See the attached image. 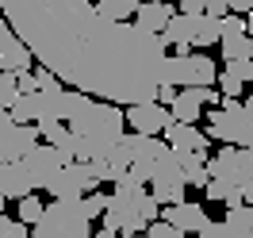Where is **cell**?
I'll list each match as a JSON object with an SVG mask.
<instances>
[{"label":"cell","instance_id":"ac0fdd59","mask_svg":"<svg viewBox=\"0 0 253 238\" xmlns=\"http://www.w3.org/2000/svg\"><path fill=\"white\" fill-rule=\"evenodd\" d=\"M165 39H169V47H173V43H192V39H196V16H188V12H176L173 19H169V27H165ZM192 47H196V43H192Z\"/></svg>","mask_w":253,"mask_h":238},{"label":"cell","instance_id":"484cf974","mask_svg":"<svg viewBox=\"0 0 253 238\" xmlns=\"http://www.w3.org/2000/svg\"><path fill=\"white\" fill-rule=\"evenodd\" d=\"M108 200H111V196H104V192H88V196H84V211H88V219H104Z\"/></svg>","mask_w":253,"mask_h":238},{"label":"cell","instance_id":"836d02e7","mask_svg":"<svg viewBox=\"0 0 253 238\" xmlns=\"http://www.w3.org/2000/svg\"><path fill=\"white\" fill-rule=\"evenodd\" d=\"M176 4H180V0H176Z\"/></svg>","mask_w":253,"mask_h":238},{"label":"cell","instance_id":"7a4b0ae2","mask_svg":"<svg viewBox=\"0 0 253 238\" xmlns=\"http://www.w3.org/2000/svg\"><path fill=\"white\" fill-rule=\"evenodd\" d=\"M69 127L77 135V161H96L108 158L126 139V111L111 100L88 96V104L69 119Z\"/></svg>","mask_w":253,"mask_h":238},{"label":"cell","instance_id":"8fae6325","mask_svg":"<svg viewBox=\"0 0 253 238\" xmlns=\"http://www.w3.org/2000/svg\"><path fill=\"white\" fill-rule=\"evenodd\" d=\"M161 219H169L173 227H180L184 235H200L207 223V211H204V204H192V200H184V204H169L165 211H161Z\"/></svg>","mask_w":253,"mask_h":238},{"label":"cell","instance_id":"f546056e","mask_svg":"<svg viewBox=\"0 0 253 238\" xmlns=\"http://www.w3.org/2000/svg\"><path fill=\"white\" fill-rule=\"evenodd\" d=\"M226 12H234V8H230V0H207V16H226Z\"/></svg>","mask_w":253,"mask_h":238},{"label":"cell","instance_id":"5b68a950","mask_svg":"<svg viewBox=\"0 0 253 238\" xmlns=\"http://www.w3.org/2000/svg\"><path fill=\"white\" fill-rule=\"evenodd\" d=\"M219 81V65L207 54H169L161 62V85H176V89H192V85H215Z\"/></svg>","mask_w":253,"mask_h":238},{"label":"cell","instance_id":"9a60e30c","mask_svg":"<svg viewBox=\"0 0 253 238\" xmlns=\"http://www.w3.org/2000/svg\"><path fill=\"white\" fill-rule=\"evenodd\" d=\"M165 143L173 146V150H207L211 135H207V131H196V123H180V119H173V127L165 131Z\"/></svg>","mask_w":253,"mask_h":238},{"label":"cell","instance_id":"cb8c5ba5","mask_svg":"<svg viewBox=\"0 0 253 238\" xmlns=\"http://www.w3.org/2000/svg\"><path fill=\"white\" fill-rule=\"evenodd\" d=\"M16 204H19V219L27 223V227H35V223L42 219V211H46V204H42L35 192H31V196H23V200H16Z\"/></svg>","mask_w":253,"mask_h":238},{"label":"cell","instance_id":"5bb4252c","mask_svg":"<svg viewBox=\"0 0 253 238\" xmlns=\"http://www.w3.org/2000/svg\"><path fill=\"white\" fill-rule=\"evenodd\" d=\"M173 4L169 0H146V4H138V12H134V23L138 27H146V31L161 35L165 27H169V19H173Z\"/></svg>","mask_w":253,"mask_h":238},{"label":"cell","instance_id":"9c48e42d","mask_svg":"<svg viewBox=\"0 0 253 238\" xmlns=\"http://www.w3.org/2000/svg\"><path fill=\"white\" fill-rule=\"evenodd\" d=\"M23 165H27V173H31V181H35V189H46L50 181L58 177V169L65 165V154L58 150V146H50V143H39L23 158Z\"/></svg>","mask_w":253,"mask_h":238},{"label":"cell","instance_id":"ffe728a7","mask_svg":"<svg viewBox=\"0 0 253 238\" xmlns=\"http://www.w3.org/2000/svg\"><path fill=\"white\" fill-rule=\"evenodd\" d=\"M138 4H142V0H96V8L108 19H115V23H130L134 12H138Z\"/></svg>","mask_w":253,"mask_h":238},{"label":"cell","instance_id":"4fadbf2b","mask_svg":"<svg viewBox=\"0 0 253 238\" xmlns=\"http://www.w3.org/2000/svg\"><path fill=\"white\" fill-rule=\"evenodd\" d=\"M39 131H42V143L58 146L65 154V161H77V135H73V127L65 119H42Z\"/></svg>","mask_w":253,"mask_h":238},{"label":"cell","instance_id":"4dcf8cb0","mask_svg":"<svg viewBox=\"0 0 253 238\" xmlns=\"http://www.w3.org/2000/svg\"><path fill=\"white\" fill-rule=\"evenodd\" d=\"M176 96H180V89H176V85H161V89H158V100H161V104H173Z\"/></svg>","mask_w":253,"mask_h":238},{"label":"cell","instance_id":"7c38bea8","mask_svg":"<svg viewBox=\"0 0 253 238\" xmlns=\"http://www.w3.org/2000/svg\"><path fill=\"white\" fill-rule=\"evenodd\" d=\"M0 192H8V200H23L35 192V181L23 161H0Z\"/></svg>","mask_w":253,"mask_h":238},{"label":"cell","instance_id":"ba28073f","mask_svg":"<svg viewBox=\"0 0 253 238\" xmlns=\"http://www.w3.org/2000/svg\"><path fill=\"white\" fill-rule=\"evenodd\" d=\"M173 108L161 100H142V104H126V127L138 135H165L173 127Z\"/></svg>","mask_w":253,"mask_h":238},{"label":"cell","instance_id":"6da1fadb","mask_svg":"<svg viewBox=\"0 0 253 238\" xmlns=\"http://www.w3.org/2000/svg\"><path fill=\"white\" fill-rule=\"evenodd\" d=\"M4 19L69 89L111 104L158 100L169 39L108 19L96 0H0Z\"/></svg>","mask_w":253,"mask_h":238},{"label":"cell","instance_id":"30bf717a","mask_svg":"<svg viewBox=\"0 0 253 238\" xmlns=\"http://www.w3.org/2000/svg\"><path fill=\"white\" fill-rule=\"evenodd\" d=\"M200 238H253V204L226 207L222 223H207Z\"/></svg>","mask_w":253,"mask_h":238},{"label":"cell","instance_id":"83f0119b","mask_svg":"<svg viewBox=\"0 0 253 238\" xmlns=\"http://www.w3.org/2000/svg\"><path fill=\"white\" fill-rule=\"evenodd\" d=\"M242 89H246V81H238L234 73L219 69V93H222V96H242Z\"/></svg>","mask_w":253,"mask_h":238},{"label":"cell","instance_id":"d6986e66","mask_svg":"<svg viewBox=\"0 0 253 238\" xmlns=\"http://www.w3.org/2000/svg\"><path fill=\"white\" fill-rule=\"evenodd\" d=\"M219 47H222V58H226V62H238V58H253V35H250V31H242V35H226Z\"/></svg>","mask_w":253,"mask_h":238},{"label":"cell","instance_id":"8992f818","mask_svg":"<svg viewBox=\"0 0 253 238\" xmlns=\"http://www.w3.org/2000/svg\"><path fill=\"white\" fill-rule=\"evenodd\" d=\"M207 169H211V177H226V181L242 185V189L250 192V204H253V150L226 143L215 158L207 161Z\"/></svg>","mask_w":253,"mask_h":238},{"label":"cell","instance_id":"52a82bcc","mask_svg":"<svg viewBox=\"0 0 253 238\" xmlns=\"http://www.w3.org/2000/svg\"><path fill=\"white\" fill-rule=\"evenodd\" d=\"M96 185H100V181H96L88 161H65L62 169H58V177H54L42 192L58 196V200H81V196L96 192Z\"/></svg>","mask_w":253,"mask_h":238},{"label":"cell","instance_id":"d4e9b609","mask_svg":"<svg viewBox=\"0 0 253 238\" xmlns=\"http://www.w3.org/2000/svg\"><path fill=\"white\" fill-rule=\"evenodd\" d=\"M130 238H188L180 227H173L169 219H158V223H150L142 235H130Z\"/></svg>","mask_w":253,"mask_h":238},{"label":"cell","instance_id":"3957f363","mask_svg":"<svg viewBox=\"0 0 253 238\" xmlns=\"http://www.w3.org/2000/svg\"><path fill=\"white\" fill-rule=\"evenodd\" d=\"M161 211H165V204L146 189L142 181L123 177V181H115V192H111L108 211H104V227L130 238V235H142L150 223H158Z\"/></svg>","mask_w":253,"mask_h":238},{"label":"cell","instance_id":"7402d4cb","mask_svg":"<svg viewBox=\"0 0 253 238\" xmlns=\"http://www.w3.org/2000/svg\"><path fill=\"white\" fill-rule=\"evenodd\" d=\"M169 108H173V115L180 119V123H200V115H204V104H200V100H192L184 89H180V96H176Z\"/></svg>","mask_w":253,"mask_h":238},{"label":"cell","instance_id":"277c9868","mask_svg":"<svg viewBox=\"0 0 253 238\" xmlns=\"http://www.w3.org/2000/svg\"><path fill=\"white\" fill-rule=\"evenodd\" d=\"M31 238H92V219L81 200H50L42 219L31 227Z\"/></svg>","mask_w":253,"mask_h":238},{"label":"cell","instance_id":"f1b7e54d","mask_svg":"<svg viewBox=\"0 0 253 238\" xmlns=\"http://www.w3.org/2000/svg\"><path fill=\"white\" fill-rule=\"evenodd\" d=\"M176 8H180V12H188V16H204V12H207V0H180Z\"/></svg>","mask_w":253,"mask_h":238},{"label":"cell","instance_id":"44dd1931","mask_svg":"<svg viewBox=\"0 0 253 238\" xmlns=\"http://www.w3.org/2000/svg\"><path fill=\"white\" fill-rule=\"evenodd\" d=\"M196 47H211V43H222V27H219V16H196Z\"/></svg>","mask_w":253,"mask_h":238},{"label":"cell","instance_id":"2e32d148","mask_svg":"<svg viewBox=\"0 0 253 238\" xmlns=\"http://www.w3.org/2000/svg\"><path fill=\"white\" fill-rule=\"evenodd\" d=\"M204 192H207V200H211V204H222V207L250 204V192L242 189V185H234V181H226V177H211Z\"/></svg>","mask_w":253,"mask_h":238},{"label":"cell","instance_id":"d6a6232c","mask_svg":"<svg viewBox=\"0 0 253 238\" xmlns=\"http://www.w3.org/2000/svg\"><path fill=\"white\" fill-rule=\"evenodd\" d=\"M4 204H8V192H0V211H4Z\"/></svg>","mask_w":253,"mask_h":238},{"label":"cell","instance_id":"603a6c76","mask_svg":"<svg viewBox=\"0 0 253 238\" xmlns=\"http://www.w3.org/2000/svg\"><path fill=\"white\" fill-rule=\"evenodd\" d=\"M19 96H23V89H19V73H8V69H0V104H16Z\"/></svg>","mask_w":253,"mask_h":238},{"label":"cell","instance_id":"1f68e13d","mask_svg":"<svg viewBox=\"0 0 253 238\" xmlns=\"http://www.w3.org/2000/svg\"><path fill=\"white\" fill-rule=\"evenodd\" d=\"M173 54H180V58H188V54H192V43H173Z\"/></svg>","mask_w":253,"mask_h":238},{"label":"cell","instance_id":"4316f807","mask_svg":"<svg viewBox=\"0 0 253 238\" xmlns=\"http://www.w3.org/2000/svg\"><path fill=\"white\" fill-rule=\"evenodd\" d=\"M219 27H222V39H226V35H242L246 31V16H242V12H226V16L219 19Z\"/></svg>","mask_w":253,"mask_h":238},{"label":"cell","instance_id":"e0dca14e","mask_svg":"<svg viewBox=\"0 0 253 238\" xmlns=\"http://www.w3.org/2000/svg\"><path fill=\"white\" fill-rule=\"evenodd\" d=\"M176 158L184 165V181H188L192 189H207V181H211V169H207V150H176Z\"/></svg>","mask_w":253,"mask_h":238}]
</instances>
